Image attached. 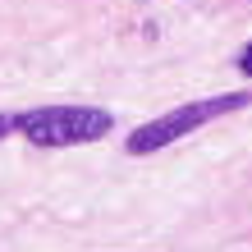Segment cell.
I'll return each instance as SVG.
<instances>
[{
	"label": "cell",
	"mask_w": 252,
	"mask_h": 252,
	"mask_svg": "<svg viewBox=\"0 0 252 252\" xmlns=\"http://www.w3.org/2000/svg\"><path fill=\"white\" fill-rule=\"evenodd\" d=\"M14 128L37 147H78L106 138L115 128V115L101 106H37L14 115Z\"/></svg>",
	"instance_id": "cell-1"
},
{
	"label": "cell",
	"mask_w": 252,
	"mask_h": 252,
	"mask_svg": "<svg viewBox=\"0 0 252 252\" xmlns=\"http://www.w3.org/2000/svg\"><path fill=\"white\" fill-rule=\"evenodd\" d=\"M243 106H252V92H220V96H206V101H188V106L160 115V120H152V124H138L128 133L124 152L128 156H152V152H160V147L179 142L184 133L211 124V120H220V115H229V110H243Z\"/></svg>",
	"instance_id": "cell-2"
},
{
	"label": "cell",
	"mask_w": 252,
	"mask_h": 252,
	"mask_svg": "<svg viewBox=\"0 0 252 252\" xmlns=\"http://www.w3.org/2000/svg\"><path fill=\"white\" fill-rule=\"evenodd\" d=\"M9 133H14V115H5V110H0V142H5Z\"/></svg>",
	"instance_id": "cell-4"
},
{
	"label": "cell",
	"mask_w": 252,
	"mask_h": 252,
	"mask_svg": "<svg viewBox=\"0 0 252 252\" xmlns=\"http://www.w3.org/2000/svg\"><path fill=\"white\" fill-rule=\"evenodd\" d=\"M239 73H248V78H252V41L239 51Z\"/></svg>",
	"instance_id": "cell-3"
}]
</instances>
